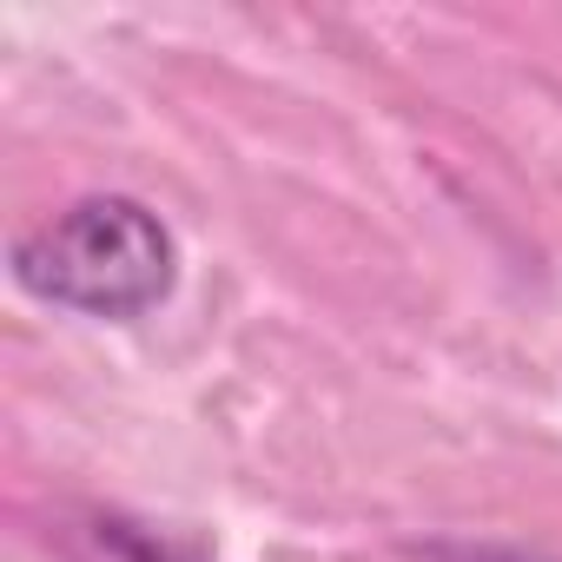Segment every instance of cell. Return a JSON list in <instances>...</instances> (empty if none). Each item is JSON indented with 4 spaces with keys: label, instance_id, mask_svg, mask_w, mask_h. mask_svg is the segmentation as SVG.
<instances>
[{
    "label": "cell",
    "instance_id": "obj_1",
    "mask_svg": "<svg viewBox=\"0 0 562 562\" xmlns=\"http://www.w3.org/2000/svg\"><path fill=\"white\" fill-rule=\"evenodd\" d=\"M14 278L80 318H146L172 299L179 245L146 199L93 192L14 238Z\"/></svg>",
    "mask_w": 562,
    "mask_h": 562
},
{
    "label": "cell",
    "instance_id": "obj_2",
    "mask_svg": "<svg viewBox=\"0 0 562 562\" xmlns=\"http://www.w3.org/2000/svg\"><path fill=\"white\" fill-rule=\"evenodd\" d=\"M80 562H205L192 549H179L172 536L146 529V522H126V516H93L80 529Z\"/></svg>",
    "mask_w": 562,
    "mask_h": 562
},
{
    "label": "cell",
    "instance_id": "obj_3",
    "mask_svg": "<svg viewBox=\"0 0 562 562\" xmlns=\"http://www.w3.org/2000/svg\"><path fill=\"white\" fill-rule=\"evenodd\" d=\"M470 562H536V555H470Z\"/></svg>",
    "mask_w": 562,
    "mask_h": 562
}]
</instances>
